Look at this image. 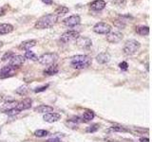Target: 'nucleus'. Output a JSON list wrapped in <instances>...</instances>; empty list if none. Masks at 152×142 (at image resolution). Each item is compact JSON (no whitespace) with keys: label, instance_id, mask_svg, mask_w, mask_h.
<instances>
[{"label":"nucleus","instance_id":"nucleus-1","mask_svg":"<svg viewBox=\"0 0 152 142\" xmlns=\"http://www.w3.org/2000/svg\"><path fill=\"white\" fill-rule=\"evenodd\" d=\"M57 21H58V17L55 14H46V15H43L42 17H40V18L36 21L35 28L38 29L52 28L57 23Z\"/></svg>","mask_w":152,"mask_h":142},{"label":"nucleus","instance_id":"nucleus-2","mask_svg":"<svg viewBox=\"0 0 152 142\" xmlns=\"http://www.w3.org/2000/svg\"><path fill=\"white\" fill-rule=\"evenodd\" d=\"M92 60L87 55H75L71 58V66L75 69H84L91 64Z\"/></svg>","mask_w":152,"mask_h":142},{"label":"nucleus","instance_id":"nucleus-3","mask_svg":"<svg viewBox=\"0 0 152 142\" xmlns=\"http://www.w3.org/2000/svg\"><path fill=\"white\" fill-rule=\"evenodd\" d=\"M141 44L137 40H128L125 42V44L124 46V53L125 55H133L140 49Z\"/></svg>","mask_w":152,"mask_h":142},{"label":"nucleus","instance_id":"nucleus-4","mask_svg":"<svg viewBox=\"0 0 152 142\" xmlns=\"http://www.w3.org/2000/svg\"><path fill=\"white\" fill-rule=\"evenodd\" d=\"M58 60V55L56 53H45L38 58V62L43 66H52Z\"/></svg>","mask_w":152,"mask_h":142},{"label":"nucleus","instance_id":"nucleus-5","mask_svg":"<svg viewBox=\"0 0 152 142\" xmlns=\"http://www.w3.org/2000/svg\"><path fill=\"white\" fill-rule=\"evenodd\" d=\"M79 37H80L79 32H77L76 31H69L62 34L60 40L62 43H64V44H70V43L76 42V40H77Z\"/></svg>","mask_w":152,"mask_h":142},{"label":"nucleus","instance_id":"nucleus-6","mask_svg":"<svg viewBox=\"0 0 152 142\" xmlns=\"http://www.w3.org/2000/svg\"><path fill=\"white\" fill-rule=\"evenodd\" d=\"M93 31L98 34H105L107 35L108 33L111 31V27L108 23L99 22L95 24V26L93 27Z\"/></svg>","mask_w":152,"mask_h":142},{"label":"nucleus","instance_id":"nucleus-7","mask_svg":"<svg viewBox=\"0 0 152 142\" xmlns=\"http://www.w3.org/2000/svg\"><path fill=\"white\" fill-rule=\"evenodd\" d=\"M107 41L111 43V44H116L123 40L124 35L123 33L120 31H110L109 33L107 34Z\"/></svg>","mask_w":152,"mask_h":142},{"label":"nucleus","instance_id":"nucleus-8","mask_svg":"<svg viewBox=\"0 0 152 142\" xmlns=\"http://www.w3.org/2000/svg\"><path fill=\"white\" fill-rule=\"evenodd\" d=\"M130 19H132V17L130 16V15H128V14H126V15H119L116 20L113 21V24L117 28L124 29Z\"/></svg>","mask_w":152,"mask_h":142},{"label":"nucleus","instance_id":"nucleus-9","mask_svg":"<svg viewBox=\"0 0 152 142\" xmlns=\"http://www.w3.org/2000/svg\"><path fill=\"white\" fill-rule=\"evenodd\" d=\"M10 61V64L11 67H19L21 66L25 62V57L22 55H14L9 60Z\"/></svg>","mask_w":152,"mask_h":142},{"label":"nucleus","instance_id":"nucleus-10","mask_svg":"<svg viewBox=\"0 0 152 142\" xmlns=\"http://www.w3.org/2000/svg\"><path fill=\"white\" fill-rule=\"evenodd\" d=\"M80 22H81V18H80L79 15H76V14L67 17V18H66L63 21V23H64L67 27H75V26L79 25Z\"/></svg>","mask_w":152,"mask_h":142},{"label":"nucleus","instance_id":"nucleus-11","mask_svg":"<svg viewBox=\"0 0 152 142\" xmlns=\"http://www.w3.org/2000/svg\"><path fill=\"white\" fill-rule=\"evenodd\" d=\"M32 101L31 98H24L23 101H21L17 103V105L15 106V109L18 110L19 112L21 111H24V110H27L29 108H31L32 106Z\"/></svg>","mask_w":152,"mask_h":142},{"label":"nucleus","instance_id":"nucleus-12","mask_svg":"<svg viewBox=\"0 0 152 142\" xmlns=\"http://www.w3.org/2000/svg\"><path fill=\"white\" fill-rule=\"evenodd\" d=\"M76 44L81 49H88L92 45V41L87 37H81L80 36L77 40H76Z\"/></svg>","mask_w":152,"mask_h":142},{"label":"nucleus","instance_id":"nucleus-13","mask_svg":"<svg viewBox=\"0 0 152 142\" xmlns=\"http://www.w3.org/2000/svg\"><path fill=\"white\" fill-rule=\"evenodd\" d=\"M60 118H61V115L60 114H57V113H54V112H52V113L45 114L43 116V119L45 120L46 122H49V123L56 122Z\"/></svg>","mask_w":152,"mask_h":142},{"label":"nucleus","instance_id":"nucleus-14","mask_svg":"<svg viewBox=\"0 0 152 142\" xmlns=\"http://www.w3.org/2000/svg\"><path fill=\"white\" fill-rule=\"evenodd\" d=\"M14 68L11 67V66H6L3 68L0 69V78H7V77H11L14 75Z\"/></svg>","mask_w":152,"mask_h":142},{"label":"nucleus","instance_id":"nucleus-15","mask_svg":"<svg viewBox=\"0 0 152 142\" xmlns=\"http://www.w3.org/2000/svg\"><path fill=\"white\" fill-rule=\"evenodd\" d=\"M105 5H107V4H105V0H94V1L90 4V9L92 11H102L103 9H105Z\"/></svg>","mask_w":152,"mask_h":142},{"label":"nucleus","instance_id":"nucleus-16","mask_svg":"<svg viewBox=\"0 0 152 142\" xmlns=\"http://www.w3.org/2000/svg\"><path fill=\"white\" fill-rule=\"evenodd\" d=\"M37 44V41L36 40H27V41H24L22 44L20 45L19 49H24V50H31L32 47L35 46Z\"/></svg>","mask_w":152,"mask_h":142},{"label":"nucleus","instance_id":"nucleus-17","mask_svg":"<svg viewBox=\"0 0 152 142\" xmlns=\"http://www.w3.org/2000/svg\"><path fill=\"white\" fill-rule=\"evenodd\" d=\"M96 60L99 64H107L110 61V55L108 52H102L96 56Z\"/></svg>","mask_w":152,"mask_h":142},{"label":"nucleus","instance_id":"nucleus-18","mask_svg":"<svg viewBox=\"0 0 152 142\" xmlns=\"http://www.w3.org/2000/svg\"><path fill=\"white\" fill-rule=\"evenodd\" d=\"M35 112L37 113H41V114H48V113H52L53 112V107L49 106V105H40L37 106L34 109Z\"/></svg>","mask_w":152,"mask_h":142},{"label":"nucleus","instance_id":"nucleus-19","mask_svg":"<svg viewBox=\"0 0 152 142\" xmlns=\"http://www.w3.org/2000/svg\"><path fill=\"white\" fill-rule=\"evenodd\" d=\"M12 31H14V27L11 24H0V35L11 33Z\"/></svg>","mask_w":152,"mask_h":142},{"label":"nucleus","instance_id":"nucleus-20","mask_svg":"<svg viewBox=\"0 0 152 142\" xmlns=\"http://www.w3.org/2000/svg\"><path fill=\"white\" fill-rule=\"evenodd\" d=\"M136 32L139 34V35L146 36L149 34V28L146 27V26H138L136 28Z\"/></svg>","mask_w":152,"mask_h":142},{"label":"nucleus","instance_id":"nucleus-21","mask_svg":"<svg viewBox=\"0 0 152 142\" xmlns=\"http://www.w3.org/2000/svg\"><path fill=\"white\" fill-rule=\"evenodd\" d=\"M69 11H70L69 8H67V7H65V6H60L59 8L56 9L53 14H55L57 17H61V16H63V15L67 14Z\"/></svg>","mask_w":152,"mask_h":142},{"label":"nucleus","instance_id":"nucleus-22","mask_svg":"<svg viewBox=\"0 0 152 142\" xmlns=\"http://www.w3.org/2000/svg\"><path fill=\"white\" fill-rule=\"evenodd\" d=\"M58 71H59V67L57 64H52V66H49L47 69L44 70V73L47 75H55Z\"/></svg>","mask_w":152,"mask_h":142},{"label":"nucleus","instance_id":"nucleus-23","mask_svg":"<svg viewBox=\"0 0 152 142\" xmlns=\"http://www.w3.org/2000/svg\"><path fill=\"white\" fill-rule=\"evenodd\" d=\"M17 103H18V101H8V102L5 103V104H4V107L2 108V111L4 112V113H5V112L8 111V110H11V109L15 108V106L17 105Z\"/></svg>","mask_w":152,"mask_h":142},{"label":"nucleus","instance_id":"nucleus-24","mask_svg":"<svg viewBox=\"0 0 152 142\" xmlns=\"http://www.w3.org/2000/svg\"><path fill=\"white\" fill-rule=\"evenodd\" d=\"M95 115L91 110H86L83 114V119H85V121H90L94 118Z\"/></svg>","mask_w":152,"mask_h":142},{"label":"nucleus","instance_id":"nucleus-25","mask_svg":"<svg viewBox=\"0 0 152 142\" xmlns=\"http://www.w3.org/2000/svg\"><path fill=\"white\" fill-rule=\"evenodd\" d=\"M28 92H29V87L27 85H21V86H19L15 90V93L20 95V96H26Z\"/></svg>","mask_w":152,"mask_h":142},{"label":"nucleus","instance_id":"nucleus-26","mask_svg":"<svg viewBox=\"0 0 152 142\" xmlns=\"http://www.w3.org/2000/svg\"><path fill=\"white\" fill-rule=\"evenodd\" d=\"M24 57H25V59L32 60V61H38V57L36 56V54L33 53L31 50H27L26 52H25Z\"/></svg>","mask_w":152,"mask_h":142},{"label":"nucleus","instance_id":"nucleus-27","mask_svg":"<svg viewBox=\"0 0 152 142\" xmlns=\"http://www.w3.org/2000/svg\"><path fill=\"white\" fill-rule=\"evenodd\" d=\"M110 130L113 132H119V133H125L128 132V129L123 127V126H120V125H114L110 128Z\"/></svg>","mask_w":152,"mask_h":142},{"label":"nucleus","instance_id":"nucleus-28","mask_svg":"<svg viewBox=\"0 0 152 142\" xmlns=\"http://www.w3.org/2000/svg\"><path fill=\"white\" fill-rule=\"evenodd\" d=\"M99 128H100L99 124H92V125L87 127L86 132L87 133H95V132H97L99 130Z\"/></svg>","mask_w":152,"mask_h":142},{"label":"nucleus","instance_id":"nucleus-29","mask_svg":"<svg viewBox=\"0 0 152 142\" xmlns=\"http://www.w3.org/2000/svg\"><path fill=\"white\" fill-rule=\"evenodd\" d=\"M49 135V132L46 131V130H41V129H39V130H36L34 132V136H37V137H44V136H47Z\"/></svg>","mask_w":152,"mask_h":142},{"label":"nucleus","instance_id":"nucleus-30","mask_svg":"<svg viewBox=\"0 0 152 142\" xmlns=\"http://www.w3.org/2000/svg\"><path fill=\"white\" fill-rule=\"evenodd\" d=\"M14 55V54L12 53V52H11V51H9V52H6L5 54L2 56V61H7V60H10Z\"/></svg>","mask_w":152,"mask_h":142},{"label":"nucleus","instance_id":"nucleus-31","mask_svg":"<svg viewBox=\"0 0 152 142\" xmlns=\"http://www.w3.org/2000/svg\"><path fill=\"white\" fill-rule=\"evenodd\" d=\"M5 113H6L7 115H9V116H14V115H17V114H19L20 112H19L18 110H16L15 108H14V109H11V110L6 111Z\"/></svg>","mask_w":152,"mask_h":142},{"label":"nucleus","instance_id":"nucleus-32","mask_svg":"<svg viewBox=\"0 0 152 142\" xmlns=\"http://www.w3.org/2000/svg\"><path fill=\"white\" fill-rule=\"evenodd\" d=\"M119 67L121 68L122 70H126L128 68V64L126 62H122L119 64Z\"/></svg>","mask_w":152,"mask_h":142},{"label":"nucleus","instance_id":"nucleus-33","mask_svg":"<svg viewBox=\"0 0 152 142\" xmlns=\"http://www.w3.org/2000/svg\"><path fill=\"white\" fill-rule=\"evenodd\" d=\"M125 2H126V0H114V1H113L114 4H116L117 6H120V7L124 6L125 4Z\"/></svg>","mask_w":152,"mask_h":142},{"label":"nucleus","instance_id":"nucleus-34","mask_svg":"<svg viewBox=\"0 0 152 142\" xmlns=\"http://www.w3.org/2000/svg\"><path fill=\"white\" fill-rule=\"evenodd\" d=\"M49 87V84H47V85H44V86H42V87H39V88H35V90H34V92H43V91H45L46 89H47Z\"/></svg>","mask_w":152,"mask_h":142},{"label":"nucleus","instance_id":"nucleus-35","mask_svg":"<svg viewBox=\"0 0 152 142\" xmlns=\"http://www.w3.org/2000/svg\"><path fill=\"white\" fill-rule=\"evenodd\" d=\"M6 14V8L5 7H0V16L5 15Z\"/></svg>","mask_w":152,"mask_h":142},{"label":"nucleus","instance_id":"nucleus-36","mask_svg":"<svg viewBox=\"0 0 152 142\" xmlns=\"http://www.w3.org/2000/svg\"><path fill=\"white\" fill-rule=\"evenodd\" d=\"M41 1L43 3H45L46 5H52V4L53 3L52 0H41Z\"/></svg>","mask_w":152,"mask_h":142},{"label":"nucleus","instance_id":"nucleus-37","mask_svg":"<svg viewBox=\"0 0 152 142\" xmlns=\"http://www.w3.org/2000/svg\"><path fill=\"white\" fill-rule=\"evenodd\" d=\"M140 141L141 142H149V139L148 138H143H143L140 139Z\"/></svg>","mask_w":152,"mask_h":142},{"label":"nucleus","instance_id":"nucleus-38","mask_svg":"<svg viewBox=\"0 0 152 142\" xmlns=\"http://www.w3.org/2000/svg\"><path fill=\"white\" fill-rule=\"evenodd\" d=\"M1 46H2V42L0 41V47H1Z\"/></svg>","mask_w":152,"mask_h":142},{"label":"nucleus","instance_id":"nucleus-39","mask_svg":"<svg viewBox=\"0 0 152 142\" xmlns=\"http://www.w3.org/2000/svg\"><path fill=\"white\" fill-rule=\"evenodd\" d=\"M0 132H1V131H0Z\"/></svg>","mask_w":152,"mask_h":142}]
</instances>
